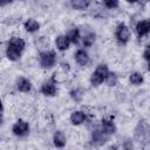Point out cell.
<instances>
[{
	"label": "cell",
	"mask_w": 150,
	"mask_h": 150,
	"mask_svg": "<svg viewBox=\"0 0 150 150\" xmlns=\"http://www.w3.org/2000/svg\"><path fill=\"white\" fill-rule=\"evenodd\" d=\"M25 49H26V41L22 38L13 36L7 41L5 55L9 61L15 62L21 59Z\"/></svg>",
	"instance_id": "1"
},
{
	"label": "cell",
	"mask_w": 150,
	"mask_h": 150,
	"mask_svg": "<svg viewBox=\"0 0 150 150\" xmlns=\"http://www.w3.org/2000/svg\"><path fill=\"white\" fill-rule=\"evenodd\" d=\"M135 141L141 144V146L146 148L149 145L150 139V125L149 122L145 118H142L138 121L136 128H135Z\"/></svg>",
	"instance_id": "2"
},
{
	"label": "cell",
	"mask_w": 150,
	"mask_h": 150,
	"mask_svg": "<svg viewBox=\"0 0 150 150\" xmlns=\"http://www.w3.org/2000/svg\"><path fill=\"white\" fill-rule=\"evenodd\" d=\"M110 69L107 63H98L89 77V82L93 87H98L104 83Z\"/></svg>",
	"instance_id": "3"
},
{
	"label": "cell",
	"mask_w": 150,
	"mask_h": 150,
	"mask_svg": "<svg viewBox=\"0 0 150 150\" xmlns=\"http://www.w3.org/2000/svg\"><path fill=\"white\" fill-rule=\"evenodd\" d=\"M38 57H39V66L42 69L49 70V69H52V68H54L56 66L57 54L53 49H47V50L40 52Z\"/></svg>",
	"instance_id": "4"
},
{
	"label": "cell",
	"mask_w": 150,
	"mask_h": 150,
	"mask_svg": "<svg viewBox=\"0 0 150 150\" xmlns=\"http://www.w3.org/2000/svg\"><path fill=\"white\" fill-rule=\"evenodd\" d=\"M114 36H115L116 42L120 46L128 45L130 39H131V32H130L129 26L124 22L117 23V26L115 27V30H114Z\"/></svg>",
	"instance_id": "5"
},
{
	"label": "cell",
	"mask_w": 150,
	"mask_h": 150,
	"mask_svg": "<svg viewBox=\"0 0 150 150\" xmlns=\"http://www.w3.org/2000/svg\"><path fill=\"white\" fill-rule=\"evenodd\" d=\"M29 131H30V125L26 120L19 118L12 125V134L18 138L27 137L29 135Z\"/></svg>",
	"instance_id": "6"
},
{
	"label": "cell",
	"mask_w": 150,
	"mask_h": 150,
	"mask_svg": "<svg viewBox=\"0 0 150 150\" xmlns=\"http://www.w3.org/2000/svg\"><path fill=\"white\" fill-rule=\"evenodd\" d=\"M40 93L46 97H54L57 95L59 88H57V82L55 80V76H52L45 82H42L40 87Z\"/></svg>",
	"instance_id": "7"
},
{
	"label": "cell",
	"mask_w": 150,
	"mask_h": 150,
	"mask_svg": "<svg viewBox=\"0 0 150 150\" xmlns=\"http://www.w3.org/2000/svg\"><path fill=\"white\" fill-rule=\"evenodd\" d=\"M109 138H110V137H109L108 135H105V134L100 129V127L94 128V129L91 130V132H90V142H91V144L95 145V146H101V145L105 144V143L109 141Z\"/></svg>",
	"instance_id": "8"
},
{
	"label": "cell",
	"mask_w": 150,
	"mask_h": 150,
	"mask_svg": "<svg viewBox=\"0 0 150 150\" xmlns=\"http://www.w3.org/2000/svg\"><path fill=\"white\" fill-rule=\"evenodd\" d=\"M74 61L80 67H87L90 63V56H89V53L87 52V49L77 48L74 53Z\"/></svg>",
	"instance_id": "9"
},
{
	"label": "cell",
	"mask_w": 150,
	"mask_h": 150,
	"mask_svg": "<svg viewBox=\"0 0 150 150\" xmlns=\"http://www.w3.org/2000/svg\"><path fill=\"white\" fill-rule=\"evenodd\" d=\"M33 88V83L32 81L26 77V76H19L15 81V89L19 91V93H23V94H27L32 90Z\"/></svg>",
	"instance_id": "10"
},
{
	"label": "cell",
	"mask_w": 150,
	"mask_h": 150,
	"mask_svg": "<svg viewBox=\"0 0 150 150\" xmlns=\"http://www.w3.org/2000/svg\"><path fill=\"white\" fill-rule=\"evenodd\" d=\"M98 127H100V129H101L105 135H108L109 137H111L112 135H115V134L117 132V127H116L115 122H114L111 118H102Z\"/></svg>",
	"instance_id": "11"
},
{
	"label": "cell",
	"mask_w": 150,
	"mask_h": 150,
	"mask_svg": "<svg viewBox=\"0 0 150 150\" xmlns=\"http://www.w3.org/2000/svg\"><path fill=\"white\" fill-rule=\"evenodd\" d=\"M135 32H136V35L138 39L148 36V34L150 32V21L148 19H143V20L137 21V23L135 26Z\"/></svg>",
	"instance_id": "12"
},
{
	"label": "cell",
	"mask_w": 150,
	"mask_h": 150,
	"mask_svg": "<svg viewBox=\"0 0 150 150\" xmlns=\"http://www.w3.org/2000/svg\"><path fill=\"white\" fill-rule=\"evenodd\" d=\"M87 118L88 116L83 110H74L69 116V122L71 125L77 127V125H82L83 123H86Z\"/></svg>",
	"instance_id": "13"
},
{
	"label": "cell",
	"mask_w": 150,
	"mask_h": 150,
	"mask_svg": "<svg viewBox=\"0 0 150 150\" xmlns=\"http://www.w3.org/2000/svg\"><path fill=\"white\" fill-rule=\"evenodd\" d=\"M53 145L57 149H63L67 144V136L62 130H55L52 137Z\"/></svg>",
	"instance_id": "14"
},
{
	"label": "cell",
	"mask_w": 150,
	"mask_h": 150,
	"mask_svg": "<svg viewBox=\"0 0 150 150\" xmlns=\"http://www.w3.org/2000/svg\"><path fill=\"white\" fill-rule=\"evenodd\" d=\"M95 42H96V34H95V32L88 30L87 33H84L81 36V42L80 43H81L83 49H87V48H90Z\"/></svg>",
	"instance_id": "15"
},
{
	"label": "cell",
	"mask_w": 150,
	"mask_h": 150,
	"mask_svg": "<svg viewBox=\"0 0 150 150\" xmlns=\"http://www.w3.org/2000/svg\"><path fill=\"white\" fill-rule=\"evenodd\" d=\"M55 47L59 52H66L70 47V41L66 34H60L55 38Z\"/></svg>",
	"instance_id": "16"
},
{
	"label": "cell",
	"mask_w": 150,
	"mask_h": 150,
	"mask_svg": "<svg viewBox=\"0 0 150 150\" xmlns=\"http://www.w3.org/2000/svg\"><path fill=\"white\" fill-rule=\"evenodd\" d=\"M23 28L27 33L29 34H34L36 32H39L40 29V22L36 20V19H33V18H29L27 19L25 22H23Z\"/></svg>",
	"instance_id": "17"
},
{
	"label": "cell",
	"mask_w": 150,
	"mask_h": 150,
	"mask_svg": "<svg viewBox=\"0 0 150 150\" xmlns=\"http://www.w3.org/2000/svg\"><path fill=\"white\" fill-rule=\"evenodd\" d=\"M84 95H86V90L82 87H75V88L70 89V91H69L70 98L76 103H80L84 98Z\"/></svg>",
	"instance_id": "18"
},
{
	"label": "cell",
	"mask_w": 150,
	"mask_h": 150,
	"mask_svg": "<svg viewBox=\"0 0 150 150\" xmlns=\"http://www.w3.org/2000/svg\"><path fill=\"white\" fill-rule=\"evenodd\" d=\"M66 35L68 36V39H69V41H70V45H80L82 34H81V30H80L77 27L71 28Z\"/></svg>",
	"instance_id": "19"
},
{
	"label": "cell",
	"mask_w": 150,
	"mask_h": 150,
	"mask_svg": "<svg viewBox=\"0 0 150 150\" xmlns=\"http://www.w3.org/2000/svg\"><path fill=\"white\" fill-rule=\"evenodd\" d=\"M70 7L73 9H76V11H84V9H88L89 6L91 5V1L89 0H71L69 2Z\"/></svg>",
	"instance_id": "20"
},
{
	"label": "cell",
	"mask_w": 150,
	"mask_h": 150,
	"mask_svg": "<svg viewBox=\"0 0 150 150\" xmlns=\"http://www.w3.org/2000/svg\"><path fill=\"white\" fill-rule=\"evenodd\" d=\"M129 82L132 86H141L144 83V75L141 71H132L129 74Z\"/></svg>",
	"instance_id": "21"
},
{
	"label": "cell",
	"mask_w": 150,
	"mask_h": 150,
	"mask_svg": "<svg viewBox=\"0 0 150 150\" xmlns=\"http://www.w3.org/2000/svg\"><path fill=\"white\" fill-rule=\"evenodd\" d=\"M104 83L108 87H115V86H117L118 84V75H117V73L110 70L109 74H108V76H107V79H105V81H104Z\"/></svg>",
	"instance_id": "22"
},
{
	"label": "cell",
	"mask_w": 150,
	"mask_h": 150,
	"mask_svg": "<svg viewBox=\"0 0 150 150\" xmlns=\"http://www.w3.org/2000/svg\"><path fill=\"white\" fill-rule=\"evenodd\" d=\"M102 4L107 9H116L120 7V1L117 0H104Z\"/></svg>",
	"instance_id": "23"
},
{
	"label": "cell",
	"mask_w": 150,
	"mask_h": 150,
	"mask_svg": "<svg viewBox=\"0 0 150 150\" xmlns=\"http://www.w3.org/2000/svg\"><path fill=\"white\" fill-rule=\"evenodd\" d=\"M142 56H143V60L145 61V63L149 64V63H150V47H149V46H145Z\"/></svg>",
	"instance_id": "24"
},
{
	"label": "cell",
	"mask_w": 150,
	"mask_h": 150,
	"mask_svg": "<svg viewBox=\"0 0 150 150\" xmlns=\"http://www.w3.org/2000/svg\"><path fill=\"white\" fill-rule=\"evenodd\" d=\"M4 122H5V117H4V114H2V112H0V127H2Z\"/></svg>",
	"instance_id": "25"
},
{
	"label": "cell",
	"mask_w": 150,
	"mask_h": 150,
	"mask_svg": "<svg viewBox=\"0 0 150 150\" xmlns=\"http://www.w3.org/2000/svg\"><path fill=\"white\" fill-rule=\"evenodd\" d=\"M2 111H4V103H2V101L0 98V112H2Z\"/></svg>",
	"instance_id": "26"
},
{
	"label": "cell",
	"mask_w": 150,
	"mask_h": 150,
	"mask_svg": "<svg viewBox=\"0 0 150 150\" xmlns=\"http://www.w3.org/2000/svg\"><path fill=\"white\" fill-rule=\"evenodd\" d=\"M124 150H131V149H124Z\"/></svg>",
	"instance_id": "27"
}]
</instances>
